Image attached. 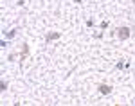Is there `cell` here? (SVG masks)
Here are the masks:
<instances>
[{
	"label": "cell",
	"mask_w": 135,
	"mask_h": 106,
	"mask_svg": "<svg viewBox=\"0 0 135 106\" xmlns=\"http://www.w3.org/2000/svg\"><path fill=\"white\" fill-rule=\"evenodd\" d=\"M130 36H132V31H130V27H124V25H123V27H119V29H117V38H119L121 41L128 40Z\"/></svg>",
	"instance_id": "cell-1"
},
{
	"label": "cell",
	"mask_w": 135,
	"mask_h": 106,
	"mask_svg": "<svg viewBox=\"0 0 135 106\" xmlns=\"http://www.w3.org/2000/svg\"><path fill=\"white\" fill-rule=\"evenodd\" d=\"M61 38V33H58V31H52V33H47L45 36V41L47 43H51V41H54V40H60Z\"/></svg>",
	"instance_id": "cell-2"
},
{
	"label": "cell",
	"mask_w": 135,
	"mask_h": 106,
	"mask_svg": "<svg viewBox=\"0 0 135 106\" xmlns=\"http://www.w3.org/2000/svg\"><path fill=\"white\" fill-rule=\"evenodd\" d=\"M97 90H99L101 95H108V94H112V86H110V85H99Z\"/></svg>",
	"instance_id": "cell-3"
},
{
	"label": "cell",
	"mask_w": 135,
	"mask_h": 106,
	"mask_svg": "<svg viewBox=\"0 0 135 106\" xmlns=\"http://www.w3.org/2000/svg\"><path fill=\"white\" fill-rule=\"evenodd\" d=\"M27 54H29V45H27V43H24V47H22V54H20V63L27 58Z\"/></svg>",
	"instance_id": "cell-4"
},
{
	"label": "cell",
	"mask_w": 135,
	"mask_h": 106,
	"mask_svg": "<svg viewBox=\"0 0 135 106\" xmlns=\"http://www.w3.org/2000/svg\"><path fill=\"white\" fill-rule=\"evenodd\" d=\"M16 34H18V29H11V31L5 34V38H7V40H11V38H15Z\"/></svg>",
	"instance_id": "cell-5"
},
{
	"label": "cell",
	"mask_w": 135,
	"mask_h": 106,
	"mask_svg": "<svg viewBox=\"0 0 135 106\" xmlns=\"http://www.w3.org/2000/svg\"><path fill=\"white\" fill-rule=\"evenodd\" d=\"M124 65H126V63H124V61L121 59V61H117V65H115V69H117V70H123V69H124Z\"/></svg>",
	"instance_id": "cell-6"
},
{
	"label": "cell",
	"mask_w": 135,
	"mask_h": 106,
	"mask_svg": "<svg viewBox=\"0 0 135 106\" xmlns=\"http://www.w3.org/2000/svg\"><path fill=\"white\" fill-rule=\"evenodd\" d=\"M99 27H101V29H106V27H108V20H103L101 24H99Z\"/></svg>",
	"instance_id": "cell-7"
},
{
	"label": "cell",
	"mask_w": 135,
	"mask_h": 106,
	"mask_svg": "<svg viewBox=\"0 0 135 106\" xmlns=\"http://www.w3.org/2000/svg\"><path fill=\"white\" fill-rule=\"evenodd\" d=\"M5 88H7V83H5V81H2V83H0V90H2V92H5Z\"/></svg>",
	"instance_id": "cell-8"
},
{
	"label": "cell",
	"mask_w": 135,
	"mask_h": 106,
	"mask_svg": "<svg viewBox=\"0 0 135 106\" xmlns=\"http://www.w3.org/2000/svg\"><path fill=\"white\" fill-rule=\"evenodd\" d=\"M87 27H94V20H92V18L87 20Z\"/></svg>",
	"instance_id": "cell-9"
},
{
	"label": "cell",
	"mask_w": 135,
	"mask_h": 106,
	"mask_svg": "<svg viewBox=\"0 0 135 106\" xmlns=\"http://www.w3.org/2000/svg\"><path fill=\"white\" fill-rule=\"evenodd\" d=\"M74 2H76V4H81V2H83V0H74Z\"/></svg>",
	"instance_id": "cell-10"
},
{
	"label": "cell",
	"mask_w": 135,
	"mask_h": 106,
	"mask_svg": "<svg viewBox=\"0 0 135 106\" xmlns=\"http://www.w3.org/2000/svg\"><path fill=\"white\" fill-rule=\"evenodd\" d=\"M132 2H133V4H135V0H132Z\"/></svg>",
	"instance_id": "cell-11"
}]
</instances>
